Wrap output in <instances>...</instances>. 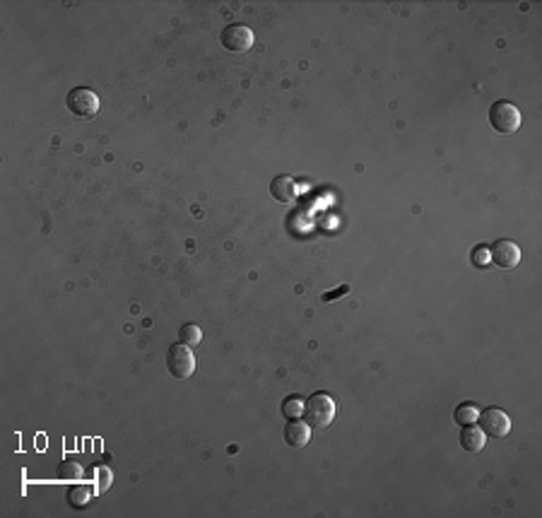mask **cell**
<instances>
[{"label": "cell", "instance_id": "1", "mask_svg": "<svg viewBox=\"0 0 542 518\" xmlns=\"http://www.w3.org/2000/svg\"><path fill=\"white\" fill-rule=\"evenodd\" d=\"M304 417L314 429H325L335 419V400L328 393H314L304 403Z\"/></svg>", "mask_w": 542, "mask_h": 518}, {"label": "cell", "instance_id": "2", "mask_svg": "<svg viewBox=\"0 0 542 518\" xmlns=\"http://www.w3.org/2000/svg\"><path fill=\"white\" fill-rule=\"evenodd\" d=\"M523 123V116H521L519 106L511 104V101H496L490 109V126L501 135H511L521 128Z\"/></svg>", "mask_w": 542, "mask_h": 518}, {"label": "cell", "instance_id": "3", "mask_svg": "<svg viewBox=\"0 0 542 518\" xmlns=\"http://www.w3.org/2000/svg\"><path fill=\"white\" fill-rule=\"evenodd\" d=\"M66 106L77 119H94L99 114V97L87 87H75V90L68 92Z\"/></svg>", "mask_w": 542, "mask_h": 518}, {"label": "cell", "instance_id": "4", "mask_svg": "<svg viewBox=\"0 0 542 518\" xmlns=\"http://www.w3.org/2000/svg\"><path fill=\"white\" fill-rule=\"evenodd\" d=\"M219 41H222L224 51L246 53L253 48L256 37H253V29L246 27V24H229V27H224L222 34H219Z\"/></svg>", "mask_w": 542, "mask_h": 518}, {"label": "cell", "instance_id": "5", "mask_svg": "<svg viewBox=\"0 0 542 518\" xmlns=\"http://www.w3.org/2000/svg\"><path fill=\"white\" fill-rule=\"evenodd\" d=\"M167 369L174 379H190L195 374V357L188 345H172L167 352Z\"/></svg>", "mask_w": 542, "mask_h": 518}, {"label": "cell", "instance_id": "6", "mask_svg": "<svg viewBox=\"0 0 542 518\" xmlns=\"http://www.w3.org/2000/svg\"><path fill=\"white\" fill-rule=\"evenodd\" d=\"M477 419H480L482 432H485L487 437H494V439L509 437V432H511V419H509V415H506L504 410L490 408V410H485V412L477 415Z\"/></svg>", "mask_w": 542, "mask_h": 518}, {"label": "cell", "instance_id": "7", "mask_svg": "<svg viewBox=\"0 0 542 518\" xmlns=\"http://www.w3.org/2000/svg\"><path fill=\"white\" fill-rule=\"evenodd\" d=\"M490 258L494 266L504 268V270H511V268H516L521 263V248H519V243L509 241V239H501V241H496L494 246L490 248Z\"/></svg>", "mask_w": 542, "mask_h": 518}, {"label": "cell", "instance_id": "8", "mask_svg": "<svg viewBox=\"0 0 542 518\" xmlns=\"http://www.w3.org/2000/svg\"><path fill=\"white\" fill-rule=\"evenodd\" d=\"M270 193L277 203L290 205L297 200V193H299V190H297V181L292 179V176H275L270 183Z\"/></svg>", "mask_w": 542, "mask_h": 518}, {"label": "cell", "instance_id": "9", "mask_svg": "<svg viewBox=\"0 0 542 518\" xmlns=\"http://www.w3.org/2000/svg\"><path fill=\"white\" fill-rule=\"evenodd\" d=\"M285 441L290 444L292 448H304L306 444L311 441L309 424L299 422V419H290V424L285 427Z\"/></svg>", "mask_w": 542, "mask_h": 518}, {"label": "cell", "instance_id": "10", "mask_svg": "<svg viewBox=\"0 0 542 518\" xmlns=\"http://www.w3.org/2000/svg\"><path fill=\"white\" fill-rule=\"evenodd\" d=\"M485 444H487V434L482 432V429L472 427V424H468V427H463L461 446L465 448L468 453H480L482 448H485Z\"/></svg>", "mask_w": 542, "mask_h": 518}, {"label": "cell", "instance_id": "11", "mask_svg": "<svg viewBox=\"0 0 542 518\" xmlns=\"http://www.w3.org/2000/svg\"><path fill=\"white\" fill-rule=\"evenodd\" d=\"M56 477L61 482H82V477H85V468H82L77 461H63L56 470Z\"/></svg>", "mask_w": 542, "mask_h": 518}, {"label": "cell", "instance_id": "12", "mask_svg": "<svg viewBox=\"0 0 542 518\" xmlns=\"http://www.w3.org/2000/svg\"><path fill=\"white\" fill-rule=\"evenodd\" d=\"M92 482H94V492H97V495H104V492H109L111 482H114V472H111V468L94 466V475H92Z\"/></svg>", "mask_w": 542, "mask_h": 518}, {"label": "cell", "instance_id": "13", "mask_svg": "<svg viewBox=\"0 0 542 518\" xmlns=\"http://www.w3.org/2000/svg\"><path fill=\"white\" fill-rule=\"evenodd\" d=\"M200 340H203V330H200L195 323H185L179 328V343L181 345L195 347V345H200Z\"/></svg>", "mask_w": 542, "mask_h": 518}, {"label": "cell", "instance_id": "14", "mask_svg": "<svg viewBox=\"0 0 542 518\" xmlns=\"http://www.w3.org/2000/svg\"><path fill=\"white\" fill-rule=\"evenodd\" d=\"M477 415H480V410L475 408L472 403H463L456 408V422L461 424V427H468V424H475L477 422Z\"/></svg>", "mask_w": 542, "mask_h": 518}, {"label": "cell", "instance_id": "15", "mask_svg": "<svg viewBox=\"0 0 542 518\" xmlns=\"http://www.w3.org/2000/svg\"><path fill=\"white\" fill-rule=\"evenodd\" d=\"M282 415L287 419H299L304 415V403L299 398H294V395H290V398L282 400Z\"/></svg>", "mask_w": 542, "mask_h": 518}, {"label": "cell", "instance_id": "16", "mask_svg": "<svg viewBox=\"0 0 542 518\" xmlns=\"http://www.w3.org/2000/svg\"><path fill=\"white\" fill-rule=\"evenodd\" d=\"M87 501H90V490H87L85 485H75L68 490V504L70 506L80 509V506H85Z\"/></svg>", "mask_w": 542, "mask_h": 518}, {"label": "cell", "instance_id": "17", "mask_svg": "<svg viewBox=\"0 0 542 518\" xmlns=\"http://www.w3.org/2000/svg\"><path fill=\"white\" fill-rule=\"evenodd\" d=\"M492 263L490 258V248L482 243V246H475V251H472V266L475 268H487Z\"/></svg>", "mask_w": 542, "mask_h": 518}, {"label": "cell", "instance_id": "18", "mask_svg": "<svg viewBox=\"0 0 542 518\" xmlns=\"http://www.w3.org/2000/svg\"><path fill=\"white\" fill-rule=\"evenodd\" d=\"M348 292H350V287H348V285H343V287H338V290H335V292H325V295L321 297V299H323V301H335V299H338V297L348 295Z\"/></svg>", "mask_w": 542, "mask_h": 518}]
</instances>
